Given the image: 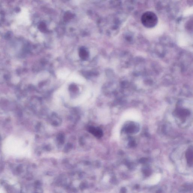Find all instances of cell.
Returning <instances> with one entry per match:
<instances>
[{"label":"cell","mask_w":193,"mask_h":193,"mask_svg":"<svg viewBox=\"0 0 193 193\" xmlns=\"http://www.w3.org/2000/svg\"><path fill=\"white\" fill-rule=\"evenodd\" d=\"M146 161L147 159H146V158H143V159H141V160H140V162L142 163L145 162Z\"/></svg>","instance_id":"obj_7"},{"label":"cell","mask_w":193,"mask_h":193,"mask_svg":"<svg viewBox=\"0 0 193 193\" xmlns=\"http://www.w3.org/2000/svg\"><path fill=\"white\" fill-rule=\"evenodd\" d=\"M142 22L146 27L152 28L154 27L157 24V17L153 12H146L142 15Z\"/></svg>","instance_id":"obj_1"},{"label":"cell","mask_w":193,"mask_h":193,"mask_svg":"<svg viewBox=\"0 0 193 193\" xmlns=\"http://www.w3.org/2000/svg\"><path fill=\"white\" fill-rule=\"evenodd\" d=\"M193 150L192 147H190L187 149L186 153V157L187 163L189 166H193Z\"/></svg>","instance_id":"obj_3"},{"label":"cell","mask_w":193,"mask_h":193,"mask_svg":"<svg viewBox=\"0 0 193 193\" xmlns=\"http://www.w3.org/2000/svg\"><path fill=\"white\" fill-rule=\"evenodd\" d=\"M81 0H74L75 2H76V3L77 4H78V3H79L80 2V1Z\"/></svg>","instance_id":"obj_8"},{"label":"cell","mask_w":193,"mask_h":193,"mask_svg":"<svg viewBox=\"0 0 193 193\" xmlns=\"http://www.w3.org/2000/svg\"><path fill=\"white\" fill-rule=\"evenodd\" d=\"M129 144L130 146L133 147L136 146V143H135L134 141L133 140H131L129 142Z\"/></svg>","instance_id":"obj_6"},{"label":"cell","mask_w":193,"mask_h":193,"mask_svg":"<svg viewBox=\"0 0 193 193\" xmlns=\"http://www.w3.org/2000/svg\"><path fill=\"white\" fill-rule=\"evenodd\" d=\"M143 172L144 174L146 176L149 175H150L151 174V171L149 169H144L143 170Z\"/></svg>","instance_id":"obj_5"},{"label":"cell","mask_w":193,"mask_h":193,"mask_svg":"<svg viewBox=\"0 0 193 193\" xmlns=\"http://www.w3.org/2000/svg\"><path fill=\"white\" fill-rule=\"evenodd\" d=\"M88 130L90 134L97 138H101L103 136V132L102 130L99 128L90 126L88 127Z\"/></svg>","instance_id":"obj_2"},{"label":"cell","mask_w":193,"mask_h":193,"mask_svg":"<svg viewBox=\"0 0 193 193\" xmlns=\"http://www.w3.org/2000/svg\"><path fill=\"white\" fill-rule=\"evenodd\" d=\"M138 127L135 124H130L126 127L125 131L128 133H134L138 131Z\"/></svg>","instance_id":"obj_4"}]
</instances>
